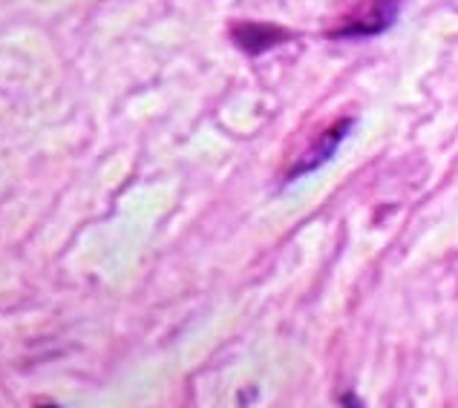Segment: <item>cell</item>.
Returning a JSON list of instances; mask_svg holds the SVG:
<instances>
[{
	"label": "cell",
	"mask_w": 458,
	"mask_h": 408,
	"mask_svg": "<svg viewBox=\"0 0 458 408\" xmlns=\"http://www.w3.org/2000/svg\"><path fill=\"white\" fill-rule=\"evenodd\" d=\"M401 0H366V4L352 15L340 29L332 32V37H369L386 32L398 18Z\"/></svg>",
	"instance_id": "obj_1"
},
{
	"label": "cell",
	"mask_w": 458,
	"mask_h": 408,
	"mask_svg": "<svg viewBox=\"0 0 458 408\" xmlns=\"http://www.w3.org/2000/svg\"><path fill=\"white\" fill-rule=\"evenodd\" d=\"M352 129V118H340V121L335 127H329L326 133H320L318 138L311 141V147L300 155V159L294 162V167L289 170V179H297V176H303V173H311V170H318L323 167L326 162L332 159V155L337 153L340 147V141L346 138V133Z\"/></svg>",
	"instance_id": "obj_2"
},
{
	"label": "cell",
	"mask_w": 458,
	"mask_h": 408,
	"mask_svg": "<svg viewBox=\"0 0 458 408\" xmlns=\"http://www.w3.org/2000/svg\"><path fill=\"white\" fill-rule=\"evenodd\" d=\"M231 37L242 52H248V55H259V52H268L271 46L289 41L292 32H285L280 26H271V23H237L231 29Z\"/></svg>",
	"instance_id": "obj_3"
},
{
	"label": "cell",
	"mask_w": 458,
	"mask_h": 408,
	"mask_svg": "<svg viewBox=\"0 0 458 408\" xmlns=\"http://www.w3.org/2000/svg\"><path fill=\"white\" fill-rule=\"evenodd\" d=\"M41 408H55V405H41Z\"/></svg>",
	"instance_id": "obj_4"
}]
</instances>
